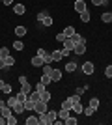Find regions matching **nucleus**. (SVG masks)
Here are the masks:
<instances>
[{"label":"nucleus","mask_w":112,"mask_h":125,"mask_svg":"<svg viewBox=\"0 0 112 125\" xmlns=\"http://www.w3.org/2000/svg\"><path fill=\"white\" fill-rule=\"evenodd\" d=\"M64 123H65V125H77V123H79V120H77L75 116H69L67 120H64Z\"/></svg>","instance_id":"obj_27"},{"label":"nucleus","mask_w":112,"mask_h":125,"mask_svg":"<svg viewBox=\"0 0 112 125\" xmlns=\"http://www.w3.org/2000/svg\"><path fill=\"white\" fill-rule=\"evenodd\" d=\"M80 21H82V22H88V21H90V11H88V10L80 13Z\"/></svg>","instance_id":"obj_30"},{"label":"nucleus","mask_w":112,"mask_h":125,"mask_svg":"<svg viewBox=\"0 0 112 125\" xmlns=\"http://www.w3.org/2000/svg\"><path fill=\"white\" fill-rule=\"evenodd\" d=\"M105 77L112 78V65H107V69H105Z\"/></svg>","instance_id":"obj_41"},{"label":"nucleus","mask_w":112,"mask_h":125,"mask_svg":"<svg viewBox=\"0 0 112 125\" xmlns=\"http://www.w3.org/2000/svg\"><path fill=\"white\" fill-rule=\"evenodd\" d=\"M11 2L13 0H2V4H6V6H11Z\"/></svg>","instance_id":"obj_50"},{"label":"nucleus","mask_w":112,"mask_h":125,"mask_svg":"<svg viewBox=\"0 0 112 125\" xmlns=\"http://www.w3.org/2000/svg\"><path fill=\"white\" fill-rule=\"evenodd\" d=\"M62 108H65V110H71V108H73V103H71L69 97H67V99H64V103H62Z\"/></svg>","instance_id":"obj_25"},{"label":"nucleus","mask_w":112,"mask_h":125,"mask_svg":"<svg viewBox=\"0 0 112 125\" xmlns=\"http://www.w3.org/2000/svg\"><path fill=\"white\" fill-rule=\"evenodd\" d=\"M43 62H45V63H52L54 60H52V56H51V54H47V56L43 58Z\"/></svg>","instance_id":"obj_44"},{"label":"nucleus","mask_w":112,"mask_h":125,"mask_svg":"<svg viewBox=\"0 0 112 125\" xmlns=\"http://www.w3.org/2000/svg\"><path fill=\"white\" fill-rule=\"evenodd\" d=\"M82 114H86V116H93V114H95V108L88 104V106H84V112H82Z\"/></svg>","instance_id":"obj_28"},{"label":"nucleus","mask_w":112,"mask_h":125,"mask_svg":"<svg viewBox=\"0 0 112 125\" xmlns=\"http://www.w3.org/2000/svg\"><path fill=\"white\" fill-rule=\"evenodd\" d=\"M73 49H75L73 39H71V37H67V39L64 41V49H62V51H64V56H67V54H69V52L73 51Z\"/></svg>","instance_id":"obj_1"},{"label":"nucleus","mask_w":112,"mask_h":125,"mask_svg":"<svg viewBox=\"0 0 112 125\" xmlns=\"http://www.w3.org/2000/svg\"><path fill=\"white\" fill-rule=\"evenodd\" d=\"M15 97H17V101H19V103H24V101L28 99V94H24V92L21 90V92H19V94H17Z\"/></svg>","instance_id":"obj_20"},{"label":"nucleus","mask_w":112,"mask_h":125,"mask_svg":"<svg viewBox=\"0 0 112 125\" xmlns=\"http://www.w3.org/2000/svg\"><path fill=\"white\" fill-rule=\"evenodd\" d=\"M28 99H32L34 103H37V101L41 99V92H37V90H32V92L28 94Z\"/></svg>","instance_id":"obj_9"},{"label":"nucleus","mask_w":112,"mask_h":125,"mask_svg":"<svg viewBox=\"0 0 112 125\" xmlns=\"http://www.w3.org/2000/svg\"><path fill=\"white\" fill-rule=\"evenodd\" d=\"M71 110H73L75 114H82V112H84V106H82L80 103H75V104H73V108H71Z\"/></svg>","instance_id":"obj_17"},{"label":"nucleus","mask_w":112,"mask_h":125,"mask_svg":"<svg viewBox=\"0 0 112 125\" xmlns=\"http://www.w3.org/2000/svg\"><path fill=\"white\" fill-rule=\"evenodd\" d=\"M71 39H73V43H75V45H77V43L86 41V37H84V36H80V34H77V32H75L73 36H71Z\"/></svg>","instance_id":"obj_15"},{"label":"nucleus","mask_w":112,"mask_h":125,"mask_svg":"<svg viewBox=\"0 0 112 125\" xmlns=\"http://www.w3.org/2000/svg\"><path fill=\"white\" fill-rule=\"evenodd\" d=\"M13 13H15V15H24V13H26L24 4H15L13 6Z\"/></svg>","instance_id":"obj_7"},{"label":"nucleus","mask_w":112,"mask_h":125,"mask_svg":"<svg viewBox=\"0 0 112 125\" xmlns=\"http://www.w3.org/2000/svg\"><path fill=\"white\" fill-rule=\"evenodd\" d=\"M51 78H52V82H58V80H62V71H60V69H52Z\"/></svg>","instance_id":"obj_10"},{"label":"nucleus","mask_w":112,"mask_h":125,"mask_svg":"<svg viewBox=\"0 0 112 125\" xmlns=\"http://www.w3.org/2000/svg\"><path fill=\"white\" fill-rule=\"evenodd\" d=\"M47 54H49V52L45 51V49H37V56H41V58H45V56H47Z\"/></svg>","instance_id":"obj_42"},{"label":"nucleus","mask_w":112,"mask_h":125,"mask_svg":"<svg viewBox=\"0 0 112 125\" xmlns=\"http://www.w3.org/2000/svg\"><path fill=\"white\" fill-rule=\"evenodd\" d=\"M65 71H67V73L77 71V63H75V62H67V63H65Z\"/></svg>","instance_id":"obj_18"},{"label":"nucleus","mask_w":112,"mask_h":125,"mask_svg":"<svg viewBox=\"0 0 112 125\" xmlns=\"http://www.w3.org/2000/svg\"><path fill=\"white\" fill-rule=\"evenodd\" d=\"M51 56H52V60H54V62H60V60L64 58V51H62V49H56V51H52V52H51Z\"/></svg>","instance_id":"obj_8"},{"label":"nucleus","mask_w":112,"mask_h":125,"mask_svg":"<svg viewBox=\"0 0 112 125\" xmlns=\"http://www.w3.org/2000/svg\"><path fill=\"white\" fill-rule=\"evenodd\" d=\"M4 62H6V69H10L11 65L15 63V58H13V56H11V54H10V56H8V58H4Z\"/></svg>","instance_id":"obj_21"},{"label":"nucleus","mask_w":112,"mask_h":125,"mask_svg":"<svg viewBox=\"0 0 112 125\" xmlns=\"http://www.w3.org/2000/svg\"><path fill=\"white\" fill-rule=\"evenodd\" d=\"M21 90L24 92V94H30V92H32V86H30V82H26V84H21Z\"/></svg>","instance_id":"obj_34"},{"label":"nucleus","mask_w":112,"mask_h":125,"mask_svg":"<svg viewBox=\"0 0 112 125\" xmlns=\"http://www.w3.org/2000/svg\"><path fill=\"white\" fill-rule=\"evenodd\" d=\"M8 56H10V49L2 47V49H0V58H8Z\"/></svg>","instance_id":"obj_35"},{"label":"nucleus","mask_w":112,"mask_h":125,"mask_svg":"<svg viewBox=\"0 0 112 125\" xmlns=\"http://www.w3.org/2000/svg\"><path fill=\"white\" fill-rule=\"evenodd\" d=\"M11 110H13V108H11V106H8V104H4V106L0 108V114L4 116V118H10V116H11Z\"/></svg>","instance_id":"obj_13"},{"label":"nucleus","mask_w":112,"mask_h":125,"mask_svg":"<svg viewBox=\"0 0 112 125\" xmlns=\"http://www.w3.org/2000/svg\"><path fill=\"white\" fill-rule=\"evenodd\" d=\"M64 34H65L67 37H71V36L75 34V28H73V26H67V28H64Z\"/></svg>","instance_id":"obj_36"},{"label":"nucleus","mask_w":112,"mask_h":125,"mask_svg":"<svg viewBox=\"0 0 112 125\" xmlns=\"http://www.w3.org/2000/svg\"><path fill=\"white\" fill-rule=\"evenodd\" d=\"M73 52H75V54H79V56H82V54L86 52V41L77 43V45H75V49H73Z\"/></svg>","instance_id":"obj_5"},{"label":"nucleus","mask_w":112,"mask_h":125,"mask_svg":"<svg viewBox=\"0 0 112 125\" xmlns=\"http://www.w3.org/2000/svg\"><path fill=\"white\" fill-rule=\"evenodd\" d=\"M47 114H49V118L52 120V123L58 120V112H56V110H47Z\"/></svg>","instance_id":"obj_31"},{"label":"nucleus","mask_w":112,"mask_h":125,"mask_svg":"<svg viewBox=\"0 0 112 125\" xmlns=\"http://www.w3.org/2000/svg\"><path fill=\"white\" fill-rule=\"evenodd\" d=\"M69 116H71V110H65V108L58 110V118H60V120H67Z\"/></svg>","instance_id":"obj_12"},{"label":"nucleus","mask_w":112,"mask_h":125,"mask_svg":"<svg viewBox=\"0 0 112 125\" xmlns=\"http://www.w3.org/2000/svg\"><path fill=\"white\" fill-rule=\"evenodd\" d=\"M34 106H36V103H34L32 99H26V101H24V110H34Z\"/></svg>","instance_id":"obj_26"},{"label":"nucleus","mask_w":112,"mask_h":125,"mask_svg":"<svg viewBox=\"0 0 112 125\" xmlns=\"http://www.w3.org/2000/svg\"><path fill=\"white\" fill-rule=\"evenodd\" d=\"M0 80H2V75H0Z\"/></svg>","instance_id":"obj_53"},{"label":"nucleus","mask_w":112,"mask_h":125,"mask_svg":"<svg viewBox=\"0 0 112 125\" xmlns=\"http://www.w3.org/2000/svg\"><path fill=\"white\" fill-rule=\"evenodd\" d=\"M0 69H6V62H4V58H0Z\"/></svg>","instance_id":"obj_48"},{"label":"nucleus","mask_w":112,"mask_h":125,"mask_svg":"<svg viewBox=\"0 0 112 125\" xmlns=\"http://www.w3.org/2000/svg\"><path fill=\"white\" fill-rule=\"evenodd\" d=\"M41 84H45V86H49V84L52 82V78H51V75H41V80H39Z\"/></svg>","instance_id":"obj_22"},{"label":"nucleus","mask_w":112,"mask_h":125,"mask_svg":"<svg viewBox=\"0 0 112 125\" xmlns=\"http://www.w3.org/2000/svg\"><path fill=\"white\" fill-rule=\"evenodd\" d=\"M4 104H6V101H2V99H0V108H2V106H4Z\"/></svg>","instance_id":"obj_51"},{"label":"nucleus","mask_w":112,"mask_h":125,"mask_svg":"<svg viewBox=\"0 0 112 125\" xmlns=\"http://www.w3.org/2000/svg\"><path fill=\"white\" fill-rule=\"evenodd\" d=\"M92 4L93 6H101V0H92Z\"/></svg>","instance_id":"obj_49"},{"label":"nucleus","mask_w":112,"mask_h":125,"mask_svg":"<svg viewBox=\"0 0 112 125\" xmlns=\"http://www.w3.org/2000/svg\"><path fill=\"white\" fill-rule=\"evenodd\" d=\"M110 13H112V11H110Z\"/></svg>","instance_id":"obj_54"},{"label":"nucleus","mask_w":112,"mask_h":125,"mask_svg":"<svg viewBox=\"0 0 112 125\" xmlns=\"http://www.w3.org/2000/svg\"><path fill=\"white\" fill-rule=\"evenodd\" d=\"M52 73V67H51V63H43V75H51Z\"/></svg>","instance_id":"obj_33"},{"label":"nucleus","mask_w":112,"mask_h":125,"mask_svg":"<svg viewBox=\"0 0 112 125\" xmlns=\"http://www.w3.org/2000/svg\"><path fill=\"white\" fill-rule=\"evenodd\" d=\"M86 90H88V86H86V88H77V90H75V94L82 95V94H84V92H86Z\"/></svg>","instance_id":"obj_46"},{"label":"nucleus","mask_w":112,"mask_h":125,"mask_svg":"<svg viewBox=\"0 0 112 125\" xmlns=\"http://www.w3.org/2000/svg\"><path fill=\"white\" fill-rule=\"evenodd\" d=\"M41 22H43V26H52L54 21H52V17H51V15H47V17H43V21H41Z\"/></svg>","instance_id":"obj_29"},{"label":"nucleus","mask_w":112,"mask_h":125,"mask_svg":"<svg viewBox=\"0 0 112 125\" xmlns=\"http://www.w3.org/2000/svg\"><path fill=\"white\" fill-rule=\"evenodd\" d=\"M47 15H49L47 11H41V13H39V15H37V21L41 22V21H43V17H47Z\"/></svg>","instance_id":"obj_45"},{"label":"nucleus","mask_w":112,"mask_h":125,"mask_svg":"<svg viewBox=\"0 0 112 125\" xmlns=\"http://www.w3.org/2000/svg\"><path fill=\"white\" fill-rule=\"evenodd\" d=\"M65 39H67V36H65L64 32H60V34H56V41H60V43H64Z\"/></svg>","instance_id":"obj_39"},{"label":"nucleus","mask_w":112,"mask_h":125,"mask_svg":"<svg viewBox=\"0 0 112 125\" xmlns=\"http://www.w3.org/2000/svg\"><path fill=\"white\" fill-rule=\"evenodd\" d=\"M30 62H32V65H34V67H41L43 63H45V62H43V58H41V56H37V54L32 58V60H30Z\"/></svg>","instance_id":"obj_11"},{"label":"nucleus","mask_w":112,"mask_h":125,"mask_svg":"<svg viewBox=\"0 0 112 125\" xmlns=\"http://www.w3.org/2000/svg\"><path fill=\"white\" fill-rule=\"evenodd\" d=\"M6 123H8V125H17V118L11 114L10 118H6Z\"/></svg>","instance_id":"obj_37"},{"label":"nucleus","mask_w":112,"mask_h":125,"mask_svg":"<svg viewBox=\"0 0 112 125\" xmlns=\"http://www.w3.org/2000/svg\"><path fill=\"white\" fill-rule=\"evenodd\" d=\"M82 71H84V75H92L93 71H95V65L92 62H84V65H82Z\"/></svg>","instance_id":"obj_6"},{"label":"nucleus","mask_w":112,"mask_h":125,"mask_svg":"<svg viewBox=\"0 0 112 125\" xmlns=\"http://www.w3.org/2000/svg\"><path fill=\"white\" fill-rule=\"evenodd\" d=\"M34 112H36V114H41V112H47V103L39 99V101L36 103V106H34Z\"/></svg>","instance_id":"obj_3"},{"label":"nucleus","mask_w":112,"mask_h":125,"mask_svg":"<svg viewBox=\"0 0 112 125\" xmlns=\"http://www.w3.org/2000/svg\"><path fill=\"white\" fill-rule=\"evenodd\" d=\"M13 49H15V51H22V49H24V43L22 41H15L13 43Z\"/></svg>","instance_id":"obj_40"},{"label":"nucleus","mask_w":112,"mask_h":125,"mask_svg":"<svg viewBox=\"0 0 112 125\" xmlns=\"http://www.w3.org/2000/svg\"><path fill=\"white\" fill-rule=\"evenodd\" d=\"M73 8H75L77 13H82V11H86V2H84V0H75Z\"/></svg>","instance_id":"obj_4"},{"label":"nucleus","mask_w":112,"mask_h":125,"mask_svg":"<svg viewBox=\"0 0 112 125\" xmlns=\"http://www.w3.org/2000/svg\"><path fill=\"white\" fill-rule=\"evenodd\" d=\"M101 21L105 22V24L112 22V13H110V11H105V13H101Z\"/></svg>","instance_id":"obj_14"},{"label":"nucleus","mask_w":112,"mask_h":125,"mask_svg":"<svg viewBox=\"0 0 112 125\" xmlns=\"http://www.w3.org/2000/svg\"><path fill=\"white\" fill-rule=\"evenodd\" d=\"M28 80H26V77H24V75H21V77H19V84H26Z\"/></svg>","instance_id":"obj_47"},{"label":"nucleus","mask_w":112,"mask_h":125,"mask_svg":"<svg viewBox=\"0 0 112 125\" xmlns=\"http://www.w3.org/2000/svg\"><path fill=\"white\" fill-rule=\"evenodd\" d=\"M26 125H39V118H37V116H28Z\"/></svg>","instance_id":"obj_16"},{"label":"nucleus","mask_w":112,"mask_h":125,"mask_svg":"<svg viewBox=\"0 0 112 125\" xmlns=\"http://www.w3.org/2000/svg\"><path fill=\"white\" fill-rule=\"evenodd\" d=\"M105 4H108V0H101V6H105Z\"/></svg>","instance_id":"obj_52"},{"label":"nucleus","mask_w":112,"mask_h":125,"mask_svg":"<svg viewBox=\"0 0 112 125\" xmlns=\"http://www.w3.org/2000/svg\"><path fill=\"white\" fill-rule=\"evenodd\" d=\"M17 103H19V101H17V97H15V95H10V99L6 101V104H8V106H11V108H13V106H15Z\"/></svg>","instance_id":"obj_23"},{"label":"nucleus","mask_w":112,"mask_h":125,"mask_svg":"<svg viewBox=\"0 0 112 125\" xmlns=\"http://www.w3.org/2000/svg\"><path fill=\"white\" fill-rule=\"evenodd\" d=\"M90 106H93V108H99V99H97V97H92L90 99Z\"/></svg>","instance_id":"obj_38"},{"label":"nucleus","mask_w":112,"mask_h":125,"mask_svg":"<svg viewBox=\"0 0 112 125\" xmlns=\"http://www.w3.org/2000/svg\"><path fill=\"white\" fill-rule=\"evenodd\" d=\"M41 101H45V103L51 101V92H49V90H43L41 92Z\"/></svg>","instance_id":"obj_24"},{"label":"nucleus","mask_w":112,"mask_h":125,"mask_svg":"<svg viewBox=\"0 0 112 125\" xmlns=\"http://www.w3.org/2000/svg\"><path fill=\"white\" fill-rule=\"evenodd\" d=\"M13 112H15V114H22V112H24V103H17L15 106H13Z\"/></svg>","instance_id":"obj_19"},{"label":"nucleus","mask_w":112,"mask_h":125,"mask_svg":"<svg viewBox=\"0 0 112 125\" xmlns=\"http://www.w3.org/2000/svg\"><path fill=\"white\" fill-rule=\"evenodd\" d=\"M37 118H39V125H52V120L49 118L47 112H41V114H37Z\"/></svg>","instance_id":"obj_2"},{"label":"nucleus","mask_w":112,"mask_h":125,"mask_svg":"<svg viewBox=\"0 0 112 125\" xmlns=\"http://www.w3.org/2000/svg\"><path fill=\"white\" fill-rule=\"evenodd\" d=\"M15 34L19 37H22L24 34H26V28H24V26H17V28H15Z\"/></svg>","instance_id":"obj_32"},{"label":"nucleus","mask_w":112,"mask_h":125,"mask_svg":"<svg viewBox=\"0 0 112 125\" xmlns=\"http://www.w3.org/2000/svg\"><path fill=\"white\" fill-rule=\"evenodd\" d=\"M36 90H37V92H43V90H47V86H45V84H41V82H37V84H36Z\"/></svg>","instance_id":"obj_43"}]
</instances>
